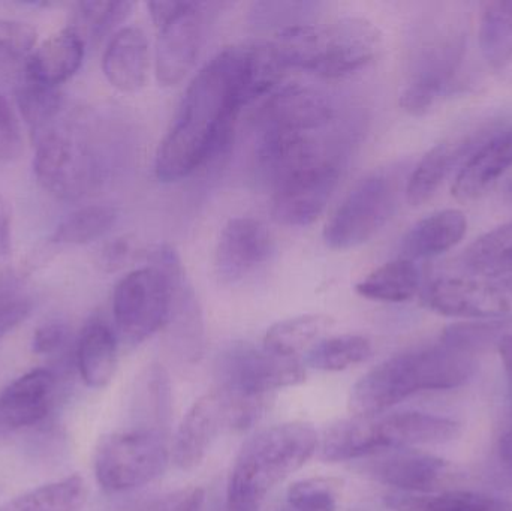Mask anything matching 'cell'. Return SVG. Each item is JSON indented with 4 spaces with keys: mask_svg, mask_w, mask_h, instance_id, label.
<instances>
[{
    "mask_svg": "<svg viewBox=\"0 0 512 511\" xmlns=\"http://www.w3.org/2000/svg\"><path fill=\"white\" fill-rule=\"evenodd\" d=\"M242 108L239 47H230L213 57L189 84L156 152L159 182H179L206 162L227 155Z\"/></svg>",
    "mask_w": 512,
    "mask_h": 511,
    "instance_id": "obj_1",
    "label": "cell"
},
{
    "mask_svg": "<svg viewBox=\"0 0 512 511\" xmlns=\"http://www.w3.org/2000/svg\"><path fill=\"white\" fill-rule=\"evenodd\" d=\"M474 371V357L459 344L397 354L352 387L349 408L354 416L382 414L415 393L462 386Z\"/></svg>",
    "mask_w": 512,
    "mask_h": 511,
    "instance_id": "obj_2",
    "label": "cell"
},
{
    "mask_svg": "<svg viewBox=\"0 0 512 511\" xmlns=\"http://www.w3.org/2000/svg\"><path fill=\"white\" fill-rule=\"evenodd\" d=\"M318 434L307 423H283L258 432L240 450L227 491V511H259L280 482L307 464Z\"/></svg>",
    "mask_w": 512,
    "mask_h": 511,
    "instance_id": "obj_3",
    "label": "cell"
},
{
    "mask_svg": "<svg viewBox=\"0 0 512 511\" xmlns=\"http://www.w3.org/2000/svg\"><path fill=\"white\" fill-rule=\"evenodd\" d=\"M459 434V423L430 414L354 416L325 431L321 458L327 462L354 461L387 450L448 443Z\"/></svg>",
    "mask_w": 512,
    "mask_h": 511,
    "instance_id": "obj_4",
    "label": "cell"
},
{
    "mask_svg": "<svg viewBox=\"0 0 512 511\" xmlns=\"http://www.w3.org/2000/svg\"><path fill=\"white\" fill-rule=\"evenodd\" d=\"M168 432L138 425L108 435L95 453V476L110 494H123L149 485L167 470Z\"/></svg>",
    "mask_w": 512,
    "mask_h": 511,
    "instance_id": "obj_5",
    "label": "cell"
},
{
    "mask_svg": "<svg viewBox=\"0 0 512 511\" xmlns=\"http://www.w3.org/2000/svg\"><path fill=\"white\" fill-rule=\"evenodd\" d=\"M402 179L397 168H381L364 177L325 225L327 246L342 251L373 239L399 206Z\"/></svg>",
    "mask_w": 512,
    "mask_h": 511,
    "instance_id": "obj_6",
    "label": "cell"
},
{
    "mask_svg": "<svg viewBox=\"0 0 512 511\" xmlns=\"http://www.w3.org/2000/svg\"><path fill=\"white\" fill-rule=\"evenodd\" d=\"M33 173L41 188L59 200H80L101 182V167L86 143L57 120L35 137Z\"/></svg>",
    "mask_w": 512,
    "mask_h": 511,
    "instance_id": "obj_7",
    "label": "cell"
},
{
    "mask_svg": "<svg viewBox=\"0 0 512 511\" xmlns=\"http://www.w3.org/2000/svg\"><path fill=\"white\" fill-rule=\"evenodd\" d=\"M219 392L240 401H265L274 390L304 383L306 372L295 357H282L264 347L236 342L216 360Z\"/></svg>",
    "mask_w": 512,
    "mask_h": 511,
    "instance_id": "obj_8",
    "label": "cell"
},
{
    "mask_svg": "<svg viewBox=\"0 0 512 511\" xmlns=\"http://www.w3.org/2000/svg\"><path fill=\"white\" fill-rule=\"evenodd\" d=\"M149 261L150 266L164 273L170 287V309L164 329L171 351L183 362H200L206 347L203 314L179 254L173 246L158 245L150 251Z\"/></svg>",
    "mask_w": 512,
    "mask_h": 511,
    "instance_id": "obj_9",
    "label": "cell"
},
{
    "mask_svg": "<svg viewBox=\"0 0 512 511\" xmlns=\"http://www.w3.org/2000/svg\"><path fill=\"white\" fill-rule=\"evenodd\" d=\"M170 309V287L161 270L149 266L134 270L117 284L113 314L119 335L138 345L164 329Z\"/></svg>",
    "mask_w": 512,
    "mask_h": 511,
    "instance_id": "obj_10",
    "label": "cell"
},
{
    "mask_svg": "<svg viewBox=\"0 0 512 511\" xmlns=\"http://www.w3.org/2000/svg\"><path fill=\"white\" fill-rule=\"evenodd\" d=\"M424 305L445 317L492 318L512 306V275L439 278L424 290Z\"/></svg>",
    "mask_w": 512,
    "mask_h": 511,
    "instance_id": "obj_11",
    "label": "cell"
},
{
    "mask_svg": "<svg viewBox=\"0 0 512 511\" xmlns=\"http://www.w3.org/2000/svg\"><path fill=\"white\" fill-rule=\"evenodd\" d=\"M339 167L331 158L295 171L273 188L271 215L286 227H307L327 207L339 183Z\"/></svg>",
    "mask_w": 512,
    "mask_h": 511,
    "instance_id": "obj_12",
    "label": "cell"
},
{
    "mask_svg": "<svg viewBox=\"0 0 512 511\" xmlns=\"http://www.w3.org/2000/svg\"><path fill=\"white\" fill-rule=\"evenodd\" d=\"M203 3L185 2L183 8L159 27L156 77L162 86H176L194 69L204 39Z\"/></svg>",
    "mask_w": 512,
    "mask_h": 511,
    "instance_id": "obj_13",
    "label": "cell"
},
{
    "mask_svg": "<svg viewBox=\"0 0 512 511\" xmlns=\"http://www.w3.org/2000/svg\"><path fill=\"white\" fill-rule=\"evenodd\" d=\"M382 35L364 18H342L324 27V48L315 75L340 78L360 71L378 56Z\"/></svg>",
    "mask_w": 512,
    "mask_h": 511,
    "instance_id": "obj_14",
    "label": "cell"
},
{
    "mask_svg": "<svg viewBox=\"0 0 512 511\" xmlns=\"http://www.w3.org/2000/svg\"><path fill=\"white\" fill-rule=\"evenodd\" d=\"M273 252L270 231L254 218L228 221L219 237L215 254V272L224 284L242 281Z\"/></svg>",
    "mask_w": 512,
    "mask_h": 511,
    "instance_id": "obj_15",
    "label": "cell"
},
{
    "mask_svg": "<svg viewBox=\"0 0 512 511\" xmlns=\"http://www.w3.org/2000/svg\"><path fill=\"white\" fill-rule=\"evenodd\" d=\"M261 126L255 153L256 173L265 183H270L271 188L295 171L328 158L318 141L306 132Z\"/></svg>",
    "mask_w": 512,
    "mask_h": 511,
    "instance_id": "obj_16",
    "label": "cell"
},
{
    "mask_svg": "<svg viewBox=\"0 0 512 511\" xmlns=\"http://www.w3.org/2000/svg\"><path fill=\"white\" fill-rule=\"evenodd\" d=\"M225 428H230V417L224 396L218 390L201 396L183 417L174 437L173 459L177 467L186 471L197 468Z\"/></svg>",
    "mask_w": 512,
    "mask_h": 511,
    "instance_id": "obj_17",
    "label": "cell"
},
{
    "mask_svg": "<svg viewBox=\"0 0 512 511\" xmlns=\"http://www.w3.org/2000/svg\"><path fill=\"white\" fill-rule=\"evenodd\" d=\"M56 375L33 369L0 392V434H11L47 419L56 401Z\"/></svg>",
    "mask_w": 512,
    "mask_h": 511,
    "instance_id": "obj_18",
    "label": "cell"
},
{
    "mask_svg": "<svg viewBox=\"0 0 512 511\" xmlns=\"http://www.w3.org/2000/svg\"><path fill=\"white\" fill-rule=\"evenodd\" d=\"M492 129H480L474 134L459 135L433 146L420 159L405 186L406 200L411 206H421L432 200L454 168L465 164L469 156L493 134Z\"/></svg>",
    "mask_w": 512,
    "mask_h": 511,
    "instance_id": "obj_19",
    "label": "cell"
},
{
    "mask_svg": "<svg viewBox=\"0 0 512 511\" xmlns=\"http://www.w3.org/2000/svg\"><path fill=\"white\" fill-rule=\"evenodd\" d=\"M512 167V125L496 129L460 167L453 197L462 203L478 200Z\"/></svg>",
    "mask_w": 512,
    "mask_h": 511,
    "instance_id": "obj_20",
    "label": "cell"
},
{
    "mask_svg": "<svg viewBox=\"0 0 512 511\" xmlns=\"http://www.w3.org/2000/svg\"><path fill=\"white\" fill-rule=\"evenodd\" d=\"M333 116V104L327 95L312 87L294 84L271 93L261 113V125L309 134L328 125Z\"/></svg>",
    "mask_w": 512,
    "mask_h": 511,
    "instance_id": "obj_21",
    "label": "cell"
},
{
    "mask_svg": "<svg viewBox=\"0 0 512 511\" xmlns=\"http://www.w3.org/2000/svg\"><path fill=\"white\" fill-rule=\"evenodd\" d=\"M370 476L406 494H427L448 480V464L442 459L414 450H394L367 467Z\"/></svg>",
    "mask_w": 512,
    "mask_h": 511,
    "instance_id": "obj_22",
    "label": "cell"
},
{
    "mask_svg": "<svg viewBox=\"0 0 512 511\" xmlns=\"http://www.w3.org/2000/svg\"><path fill=\"white\" fill-rule=\"evenodd\" d=\"M149 68V42L143 30L129 26L114 33L102 57V71L111 86L123 93L140 92Z\"/></svg>",
    "mask_w": 512,
    "mask_h": 511,
    "instance_id": "obj_23",
    "label": "cell"
},
{
    "mask_svg": "<svg viewBox=\"0 0 512 511\" xmlns=\"http://www.w3.org/2000/svg\"><path fill=\"white\" fill-rule=\"evenodd\" d=\"M86 42L74 29H63L38 45L27 63L23 78L56 87L66 83L83 65Z\"/></svg>",
    "mask_w": 512,
    "mask_h": 511,
    "instance_id": "obj_24",
    "label": "cell"
},
{
    "mask_svg": "<svg viewBox=\"0 0 512 511\" xmlns=\"http://www.w3.org/2000/svg\"><path fill=\"white\" fill-rule=\"evenodd\" d=\"M468 230L465 213L457 209L439 210L421 219L403 237L406 260H421L450 251L459 245Z\"/></svg>",
    "mask_w": 512,
    "mask_h": 511,
    "instance_id": "obj_25",
    "label": "cell"
},
{
    "mask_svg": "<svg viewBox=\"0 0 512 511\" xmlns=\"http://www.w3.org/2000/svg\"><path fill=\"white\" fill-rule=\"evenodd\" d=\"M478 44L493 74L512 83V0L481 3Z\"/></svg>",
    "mask_w": 512,
    "mask_h": 511,
    "instance_id": "obj_26",
    "label": "cell"
},
{
    "mask_svg": "<svg viewBox=\"0 0 512 511\" xmlns=\"http://www.w3.org/2000/svg\"><path fill=\"white\" fill-rule=\"evenodd\" d=\"M77 368L81 380L92 389H104L117 369V339L113 330L95 320L84 327L77 345Z\"/></svg>",
    "mask_w": 512,
    "mask_h": 511,
    "instance_id": "obj_27",
    "label": "cell"
},
{
    "mask_svg": "<svg viewBox=\"0 0 512 511\" xmlns=\"http://www.w3.org/2000/svg\"><path fill=\"white\" fill-rule=\"evenodd\" d=\"M240 99L243 107L261 96L273 93L286 68L270 41L240 45Z\"/></svg>",
    "mask_w": 512,
    "mask_h": 511,
    "instance_id": "obj_28",
    "label": "cell"
},
{
    "mask_svg": "<svg viewBox=\"0 0 512 511\" xmlns=\"http://www.w3.org/2000/svg\"><path fill=\"white\" fill-rule=\"evenodd\" d=\"M420 284V270L414 261L399 258L373 270L358 282L355 291L375 302L403 303L418 293Z\"/></svg>",
    "mask_w": 512,
    "mask_h": 511,
    "instance_id": "obj_29",
    "label": "cell"
},
{
    "mask_svg": "<svg viewBox=\"0 0 512 511\" xmlns=\"http://www.w3.org/2000/svg\"><path fill=\"white\" fill-rule=\"evenodd\" d=\"M454 68L450 59L429 60L400 93L399 104L411 116H424L453 90Z\"/></svg>",
    "mask_w": 512,
    "mask_h": 511,
    "instance_id": "obj_30",
    "label": "cell"
},
{
    "mask_svg": "<svg viewBox=\"0 0 512 511\" xmlns=\"http://www.w3.org/2000/svg\"><path fill=\"white\" fill-rule=\"evenodd\" d=\"M86 497L84 480L69 476L12 498L0 506V511H80Z\"/></svg>",
    "mask_w": 512,
    "mask_h": 511,
    "instance_id": "obj_31",
    "label": "cell"
},
{
    "mask_svg": "<svg viewBox=\"0 0 512 511\" xmlns=\"http://www.w3.org/2000/svg\"><path fill=\"white\" fill-rule=\"evenodd\" d=\"M385 506L393 511H512V504L508 501L472 492L441 495L394 492L385 497Z\"/></svg>",
    "mask_w": 512,
    "mask_h": 511,
    "instance_id": "obj_32",
    "label": "cell"
},
{
    "mask_svg": "<svg viewBox=\"0 0 512 511\" xmlns=\"http://www.w3.org/2000/svg\"><path fill=\"white\" fill-rule=\"evenodd\" d=\"M333 326V318L322 314H306L279 321L264 336L262 347L282 357H295L315 344Z\"/></svg>",
    "mask_w": 512,
    "mask_h": 511,
    "instance_id": "obj_33",
    "label": "cell"
},
{
    "mask_svg": "<svg viewBox=\"0 0 512 511\" xmlns=\"http://www.w3.org/2000/svg\"><path fill=\"white\" fill-rule=\"evenodd\" d=\"M18 110L32 131L33 138L54 125L63 111V96L56 87L42 86L21 78L15 90Z\"/></svg>",
    "mask_w": 512,
    "mask_h": 511,
    "instance_id": "obj_34",
    "label": "cell"
},
{
    "mask_svg": "<svg viewBox=\"0 0 512 511\" xmlns=\"http://www.w3.org/2000/svg\"><path fill=\"white\" fill-rule=\"evenodd\" d=\"M119 219L116 207L90 204L66 216L53 234V240L62 245H87L104 237Z\"/></svg>",
    "mask_w": 512,
    "mask_h": 511,
    "instance_id": "obj_35",
    "label": "cell"
},
{
    "mask_svg": "<svg viewBox=\"0 0 512 511\" xmlns=\"http://www.w3.org/2000/svg\"><path fill=\"white\" fill-rule=\"evenodd\" d=\"M469 269L486 276L512 275V222L475 240L465 254Z\"/></svg>",
    "mask_w": 512,
    "mask_h": 511,
    "instance_id": "obj_36",
    "label": "cell"
},
{
    "mask_svg": "<svg viewBox=\"0 0 512 511\" xmlns=\"http://www.w3.org/2000/svg\"><path fill=\"white\" fill-rule=\"evenodd\" d=\"M372 354L369 339L360 335L334 336L313 345L307 365L324 372H340L366 362Z\"/></svg>",
    "mask_w": 512,
    "mask_h": 511,
    "instance_id": "obj_37",
    "label": "cell"
},
{
    "mask_svg": "<svg viewBox=\"0 0 512 511\" xmlns=\"http://www.w3.org/2000/svg\"><path fill=\"white\" fill-rule=\"evenodd\" d=\"M38 47V32L29 23L0 18V75L23 78L27 63Z\"/></svg>",
    "mask_w": 512,
    "mask_h": 511,
    "instance_id": "obj_38",
    "label": "cell"
},
{
    "mask_svg": "<svg viewBox=\"0 0 512 511\" xmlns=\"http://www.w3.org/2000/svg\"><path fill=\"white\" fill-rule=\"evenodd\" d=\"M134 9L131 2H81L75 11L74 29L84 42H99L113 32L119 24L128 20Z\"/></svg>",
    "mask_w": 512,
    "mask_h": 511,
    "instance_id": "obj_39",
    "label": "cell"
},
{
    "mask_svg": "<svg viewBox=\"0 0 512 511\" xmlns=\"http://www.w3.org/2000/svg\"><path fill=\"white\" fill-rule=\"evenodd\" d=\"M340 482L327 477H312L294 483L277 511H336Z\"/></svg>",
    "mask_w": 512,
    "mask_h": 511,
    "instance_id": "obj_40",
    "label": "cell"
},
{
    "mask_svg": "<svg viewBox=\"0 0 512 511\" xmlns=\"http://www.w3.org/2000/svg\"><path fill=\"white\" fill-rule=\"evenodd\" d=\"M32 294L15 272L0 275V338L20 326L32 314Z\"/></svg>",
    "mask_w": 512,
    "mask_h": 511,
    "instance_id": "obj_41",
    "label": "cell"
},
{
    "mask_svg": "<svg viewBox=\"0 0 512 511\" xmlns=\"http://www.w3.org/2000/svg\"><path fill=\"white\" fill-rule=\"evenodd\" d=\"M23 149L20 123L11 105L0 95V161H15L20 158Z\"/></svg>",
    "mask_w": 512,
    "mask_h": 511,
    "instance_id": "obj_42",
    "label": "cell"
},
{
    "mask_svg": "<svg viewBox=\"0 0 512 511\" xmlns=\"http://www.w3.org/2000/svg\"><path fill=\"white\" fill-rule=\"evenodd\" d=\"M69 329L63 321H50L35 330L32 338V351L38 356H51L65 347Z\"/></svg>",
    "mask_w": 512,
    "mask_h": 511,
    "instance_id": "obj_43",
    "label": "cell"
},
{
    "mask_svg": "<svg viewBox=\"0 0 512 511\" xmlns=\"http://www.w3.org/2000/svg\"><path fill=\"white\" fill-rule=\"evenodd\" d=\"M135 252H137V249H135L134 242L129 237H119V239L113 240L105 246L99 264L105 272H116V270L125 267L135 257Z\"/></svg>",
    "mask_w": 512,
    "mask_h": 511,
    "instance_id": "obj_44",
    "label": "cell"
},
{
    "mask_svg": "<svg viewBox=\"0 0 512 511\" xmlns=\"http://www.w3.org/2000/svg\"><path fill=\"white\" fill-rule=\"evenodd\" d=\"M206 495L203 489L192 488L168 495L155 504L152 511H204Z\"/></svg>",
    "mask_w": 512,
    "mask_h": 511,
    "instance_id": "obj_45",
    "label": "cell"
},
{
    "mask_svg": "<svg viewBox=\"0 0 512 511\" xmlns=\"http://www.w3.org/2000/svg\"><path fill=\"white\" fill-rule=\"evenodd\" d=\"M183 5H185V2H176V0H173V2H150V17H152L156 27L164 26L183 8Z\"/></svg>",
    "mask_w": 512,
    "mask_h": 511,
    "instance_id": "obj_46",
    "label": "cell"
},
{
    "mask_svg": "<svg viewBox=\"0 0 512 511\" xmlns=\"http://www.w3.org/2000/svg\"><path fill=\"white\" fill-rule=\"evenodd\" d=\"M11 249V215L8 206L0 197V257H5Z\"/></svg>",
    "mask_w": 512,
    "mask_h": 511,
    "instance_id": "obj_47",
    "label": "cell"
},
{
    "mask_svg": "<svg viewBox=\"0 0 512 511\" xmlns=\"http://www.w3.org/2000/svg\"><path fill=\"white\" fill-rule=\"evenodd\" d=\"M499 354L504 362L505 372H507L508 381L512 390V336L507 335L499 341Z\"/></svg>",
    "mask_w": 512,
    "mask_h": 511,
    "instance_id": "obj_48",
    "label": "cell"
},
{
    "mask_svg": "<svg viewBox=\"0 0 512 511\" xmlns=\"http://www.w3.org/2000/svg\"><path fill=\"white\" fill-rule=\"evenodd\" d=\"M501 456L505 464L512 468V429L502 437L501 440Z\"/></svg>",
    "mask_w": 512,
    "mask_h": 511,
    "instance_id": "obj_49",
    "label": "cell"
},
{
    "mask_svg": "<svg viewBox=\"0 0 512 511\" xmlns=\"http://www.w3.org/2000/svg\"><path fill=\"white\" fill-rule=\"evenodd\" d=\"M510 195L512 197V182H511V185H510Z\"/></svg>",
    "mask_w": 512,
    "mask_h": 511,
    "instance_id": "obj_50",
    "label": "cell"
}]
</instances>
